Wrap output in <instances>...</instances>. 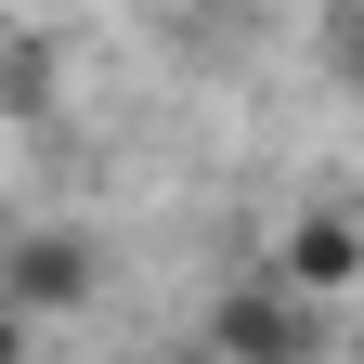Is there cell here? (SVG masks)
Segmentation results:
<instances>
[{
  "label": "cell",
  "mask_w": 364,
  "mask_h": 364,
  "mask_svg": "<svg viewBox=\"0 0 364 364\" xmlns=\"http://www.w3.org/2000/svg\"><path fill=\"white\" fill-rule=\"evenodd\" d=\"M208 364H326V299H299L273 260H247L235 287L208 299Z\"/></svg>",
  "instance_id": "1"
},
{
  "label": "cell",
  "mask_w": 364,
  "mask_h": 364,
  "mask_svg": "<svg viewBox=\"0 0 364 364\" xmlns=\"http://www.w3.org/2000/svg\"><path fill=\"white\" fill-rule=\"evenodd\" d=\"M0 299H14L26 326H78V312L105 299V235H91V221H26V235H0Z\"/></svg>",
  "instance_id": "2"
},
{
  "label": "cell",
  "mask_w": 364,
  "mask_h": 364,
  "mask_svg": "<svg viewBox=\"0 0 364 364\" xmlns=\"http://www.w3.org/2000/svg\"><path fill=\"white\" fill-rule=\"evenodd\" d=\"M273 273H287L299 299H326V312H338V299L364 287V221H351V208H299L287 235H273Z\"/></svg>",
  "instance_id": "3"
},
{
  "label": "cell",
  "mask_w": 364,
  "mask_h": 364,
  "mask_svg": "<svg viewBox=\"0 0 364 364\" xmlns=\"http://www.w3.org/2000/svg\"><path fill=\"white\" fill-rule=\"evenodd\" d=\"M26 351H39V326H26L14 299H0V364H26Z\"/></svg>",
  "instance_id": "4"
},
{
  "label": "cell",
  "mask_w": 364,
  "mask_h": 364,
  "mask_svg": "<svg viewBox=\"0 0 364 364\" xmlns=\"http://www.w3.org/2000/svg\"><path fill=\"white\" fill-rule=\"evenodd\" d=\"M338 91H351V105H364V26L338 39Z\"/></svg>",
  "instance_id": "5"
}]
</instances>
